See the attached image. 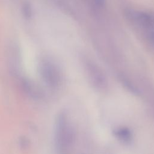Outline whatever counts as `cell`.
<instances>
[{"label":"cell","instance_id":"obj_2","mask_svg":"<svg viewBox=\"0 0 154 154\" xmlns=\"http://www.w3.org/2000/svg\"><path fill=\"white\" fill-rule=\"evenodd\" d=\"M39 71L45 82L51 88H57L62 81V76L58 68L52 62L43 61L40 64Z\"/></svg>","mask_w":154,"mask_h":154},{"label":"cell","instance_id":"obj_4","mask_svg":"<svg viewBox=\"0 0 154 154\" xmlns=\"http://www.w3.org/2000/svg\"><path fill=\"white\" fill-rule=\"evenodd\" d=\"M22 14L27 20L31 19L32 17V9L31 5L28 2H25L22 8Z\"/></svg>","mask_w":154,"mask_h":154},{"label":"cell","instance_id":"obj_1","mask_svg":"<svg viewBox=\"0 0 154 154\" xmlns=\"http://www.w3.org/2000/svg\"><path fill=\"white\" fill-rule=\"evenodd\" d=\"M74 140V132L66 112L59 114L55 129V143L57 151L61 154L67 153L71 149Z\"/></svg>","mask_w":154,"mask_h":154},{"label":"cell","instance_id":"obj_5","mask_svg":"<svg viewBox=\"0 0 154 154\" xmlns=\"http://www.w3.org/2000/svg\"><path fill=\"white\" fill-rule=\"evenodd\" d=\"M96 5L99 7H102L104 4V0H94Z\"/></svg>","mask_w":154,"mask_h":154},{"label":"cell","instance_id":"obj_3","mask_svg":"<svg viewBox=\"0 0 154 154\" xmlns=\"http://www.w3.org/2000/svg\"><path fill=\"white\" fill-rule=\"evenodd\" d=\"M114 134L120 140L123 142H129L132 138V134L130 130L127 128H119L115 130Z\"/></svg>","mask_w":154,"mask_h":154}]
</instances>
